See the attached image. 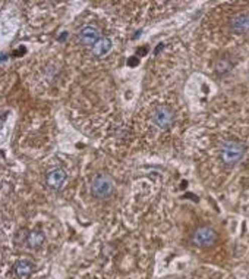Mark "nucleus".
Here are the masks:
<instances>
[{
  "instance_id": "12",
  "label": "nucleus",
  "mask_w": 249,
  "mask_h": 279,
  "mask_svg": "<svg viewBox=\"0 0 249 279\" xmlns=\"http://www.w3.org/2000/svg\"><path fill=\"white\" fill-rule=\"evenodd\" d=\"M129 63H131V65H135V63H136V59H132V60H129Z\"/></svg>"
},
{
  "instance_id": "1",
  "label": "nucleus",
  "mask_w": 249,
  "mask_h": 279,
  "mask_svg": "<svg viewBox=\"0 0 249 279\" xmlns=\"http://www.w3.org/2000/svg\"><path fill=\"white\" fill-rule=\"evenodd\" d=\"M245 152H246V144L240 140L232 138L221 144L218 156L226 168H233L242 160V157L245 156Z\"/></svg>"
},
{
  "instance_id": "6",
  "label": "nucleus",
  "mask_w": 249,
  "mask_h": 279,
  "mask_svg": "<svg viewBox=\"0 0 249 279\" xmlns=\"http://www.w3.org/2000/svg\"><path fill=\"white\" fill-rule=\"evenodd\" d=\"M101 38L100 35V30L97 27L93 25H85L81 28V31L78 33V40L82 46L87 47H93L97 41Z\"/></svg>"
},
{
  "instance_id": "3",
  "label": "nucleus",
  "mask_w": 249,
  "mask_h": 279,
  "mask_svg": "<svg viewBox=\"0 0 249 279\" xmlns=\"http://www.w3.org/2000/svg\"><path fill=\"white\" fill-rule=\"evenodd\" d=\"M152 122L158 128L166 131L175 122V112L169 106H158L152 113Z\"/></svg>"
},
{
  "instance_id": "4",
  "label": "nucleus",
  "mask_w": 249,
  "mask_h": 279,
  "mask_svg": "<svg viewBox=\"0 0 249 279\" xmlns=\"http://www.w3.org/2000/svg\"><path fill=\"white\" fill-rule=\"evenodd\" d=\"M217 241V232L210 227H201L195 229L192 235V243L198 247H211Z\"/></svg>"
},
{
  "instance_id": "10",
  "label": "nucleus",
  "mask_w": 249,
  "mask_h": 279,
  "mask_svg": "<svg viewBox=\"0 0 249 279\" xmlns=\"http://www.w3.org/2000/svg\"><path fill=\"white\" fill-rule=\"evenodd\" d=\"M46 243V235L41 231H31L27 240V247L31 250H38L40 247H43V244Z\"/></svg>"
},
{
  "instance_id": "2",
  "label": "nucleus",
  "mask_w": 249,
  "mask_h": 279,
  "mask_svg": "<svg viewBox=\"0 0 249 279\" xmlns=\"http://www.w3.org/2000/svg\"><path fill=\"white\" fill-rule=\"evenodd\" d=\"M115 192V181L109 174H99L93 178L91 182V194L99 198L106 200L110 198Z\"/></svg>"
},
{
  "instance_id": "7",
  "label": "nucleus",
  "mask_w": 249,
  "mask_h": 279,
  "mask_svg": "<svg viewBox=\"0 0 249 279\" xmlns=\"http://www.w3.org/2000/svg\"><path fill=\"white\" fill-rule=\"evenodd\" d=\"M35 264L31 260L27 259H19L18 262L14 264V273L18 279H27L33 275Z\"/></svg>"
},
{
  "instance_id": "5",
  "label": "nucleus",
  "mask_w": 249,
  "mask_h": 279,
  "mask_svg": "<svg viewBox=\"0 0 249 279\" xmlns=\"http://www.w3.org/2000/svg\"><path fill=\"white\" fill-rule=\"evenodd\" d=\"M65 182H66V172L60 168H53L46 175L47 187L54 190V191H60L63 188Z\"/></svg>"
},
{
  "instance_id": "11",
  "label": "nucleus",
  "mask_w": 249,
  "mask_h": 279,
  "mask_svg": "<svg viewBox=\"0 0 249 279\" xmlns=\"http://www.w3.org/2000/svg\"><path fill=\"white\" fill-rule=\"evenodd\" d=\"M28 235H30V232H28L27 229H19L17 234H15V243H17L18 245L27 244Z\"/></svg>"
},
{
  "instance_id": "8",
  "label": "nucleus",
  "mask_w": 249,
  "mask_h": 279,
  "mask_svg": "<svg viewBox=\"0 0 249 279\" xmlns=\"http://www.w3.org/2000/svg\"><path fill=\"white\" fill-rule=\"evenodd\" d=\"M230 30L234 34L249 33V14H237L230 21Z\"/></svg>"
},
{
  "instance_id": "9",
  "label": "nucleus",
  "mask_w": 249,
  "mask_h": 279,
  "mask_svg": "<svg viewBox=\"0 0 249 279\" xmlns=\"http://www.w3.org/2000/svg\"><path fill=\"white\" fill-rule=\"evenodd\" d=\"M112 47H113L112 40L109 37H101L99 41L91 47V54L96 57H103L112 50Z\"/></svg>"
}]
</instances>
